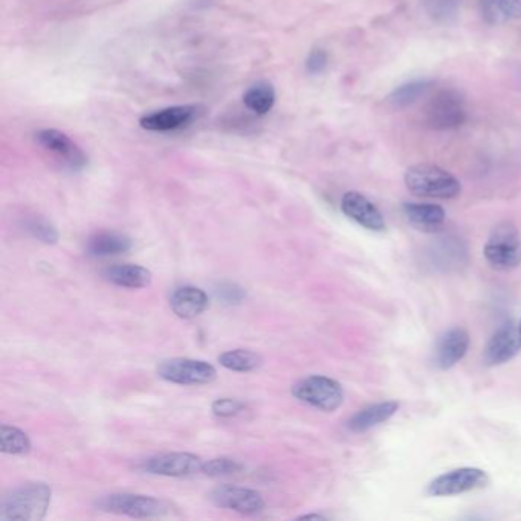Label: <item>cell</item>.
<instances>
[{"label": "cell", "instance_id": "6da1fadb", "mask_svg": "<svg viewBox=\"0 0 521 521\" xmlns=\"http://www.w3.org/2000/svg\"><path fill=\"white\" fill-rule=\"evenodd\" d=\"M53 490L42 482L21 484L0 503V521H38L46 516Z\"/></svg>", "mask_w": 521, "mask_h": 521}, {"label": "cell", "instance_id": "7a4b0ae2", "mask_svg": "<svg viewBox=\"0 0 521 521\" xmlns=\"http://www.w3.org/2000/svg\"><path fill=\"white\" fill-rule=\"evenodd\" d=\"M407 189L413 195L421 197H432V199H454L460 195L462 184L460 181L434 164H416L407 170Z\"/></svg>", "mask_w": 521, "mask_h": 521}, {"label": "cell", "instance_id": "3957f363", "mask_svg": "<svg viewBox=\"0 0 521 521\" xmlns=\"http://www.w3.org/2000/svg\"><path fill=\"white\" fill-rule=\"evenodd\" d=\"M468 120V109L462 94L456 89H441L430 97L422 111V122L436 132L456 130Z\"/></svg>", "mask_w": 521, "mask_h": 521}, {"label": "cell", "instance_id": "277c9868", "mask_svg": "<svg viewBox=\"0 0 521 521\" xmlns=\"http://www.w3.org/2000/svg\"><path fill=\"white\" fill-rule=\"evenodd\" d=\"M486 262L497 271H512L521 265V236L512 222L495 225L483 248Z\"/></svg>", "mask_w": 521, "mask_h": 521}, {"label": "cell", "instance_id": "5b68a950", "mask_svg": "<svg viewBox=\"0 0 521 521\" xmlns=\"http://www.w3.org/2000/svg\"><path fill=\"white\" fill-rule=\"evenodd\" d=\"M290 391L295 399L326 413L338 410L344 402L341 384L323 374H312L300 379L297 384L292 385Z\"/></svg>", "mask_w": 521, "mask_h": 521}, {"label": "cell", "instance_id": "8992f818", "mask_svg": "<svg viewBox=\"0 0 521 521\" xmlns=\"http://www.w3.org/2000/svg\"><path fill=\"white\" fill-rule=\"evenodd\" d=\"M95 506L103 512L133 518H153L165 516L169 512V505L156 497L129 492L105 495L95 501Z\"/></svg>", "mask_w": 521, "mask_h": 521}, {"label": "cell", "instance_id": "52a82bcc", "mask_svg": "<svg viewBox=\"0 0 521 521\" xmlns=\"http://www.w3.org/2000/svg\"><path fill=\"white\" fill-rule=\"evenodd\" d=\"M156 374L172 384L204 385L216 379L217 370L204 359L170 358L158 364Z\"/></svg>", "mask_w": 521, "mask_h": 521}, {"label": "cell", "instance_id": "ba28073f", "mask_svg": "<svg viewBox=\"0 0 521 521\" xmlns=\"http://www.w3.org/2000/svg\"><path fill=\"white\" fill-rule=\"evenodd\" d=\"M490 483L488 474L480 468H458L437 475L426 486V494L432 497H451L471 491L482 490Z\"/></svg>", "mask_w": 521, "mask_h": 521}, {"label": "cell", "instance_id": "9c48e42d", "mask_svg": "<svg viewBox=\"0 0 521 521\" xmlns=\"http://www.w3.org/2000/svg\"><path fill=\"white\" fill-rule=\"evenodd\" d=\"M204 460L193 453H165L142 460L139 469L142 473L161 475V477H191L202 474Z\"/></svg>", "mask_w": 521, "mask_h": 521}, {"label": "cell", "instance_id": "30bf717a", "mask_svg": "<svg viewBox=\"0 0 521 521\" xmlns=\"http://www.w3.org/2000/svg\"><path fill=\"white\" fill-rule=\"evenodd\" d=\"M210 500L221 509L239 512L243 516H256L265 509L264 495L258 491L232 484H222L211 491Z\"/></svg>", "mask_w": 521, "mask_h": 521}, {"label": "cell", "instance_id": "8fae6325", "mask_svg": "<svg viewBox=\"0 0 521 521\" xmlns=\"http://www.w3.org/2000/svg\"><path fill=\"white\" fill-rule=\"evenodd\" d=\"M521 352V329L517 323H506L495 331L483 352L484 364L497 367L509 363Z\"/></svg>", "mask_w": 521, "mask_h": 521}, {"label": "cell", "instance_id": "7c38bea8", "mask_svg": "<svg viewBox=\"0 0 521 521\" xmlns=\"http://www.w3.org/2000/svg\"><path fill=\"white\" fill-rule=\"evenodd\" d=\"M199 115V107L195 105H181L165 107L161 111L152 112L139 120L144 130L148 132H172L187 127Z\"/></svg>", "mask_w": 521, "mask_h": 521}, {"label": "cell", "instance_id": "4fadbf2b", "mask_svg": "<svg viewBox=\"0 0 521 521\" xmlns=\"http://www.w3.org/2000/svg\"><path fill=\"white\" fill-rule=\"evenodd\" d=\"M341 211L350 221L369 231L382 232L385 221L382 213L374 202L358 191H348L342 196Z\"/></svg>", "mask_w": 521, "mask_h": 521}, {"label": "cell", "instance_id": "5bb4252c", "mask_svg": "<svg viewBox=\"0 0 521 521\" xmlns=\"http://www.w3.org/2000/svg\"><path fill=\"white\" fill-rule=\"evenodd\" d=\"M36 141L45 150L57 156L64 165H68L69 169L80 170L85 167V153L80 150L79 146L66 133L55 129H43L36 133Z\"/></svg>", "mask_w": 521, "mask_h": 521}, {"label": "cell", "instance_id": "9a60e30c", "mask_svg": "<svg viewBox=\"0 0 521 521\" xmlns=\"http://www.w3.org/2000/svg\"><path fill=\"white\" fill-rule=\"evenodd\" d=\"M469 333L464 327H453L437 340L433 363L437 369L448 370L464 359L469 349Z\"/></svg>", "mask_w": 521, "mask_h": 521}, {"label": "cell", "instance_id": "2e32d148", "mask_svg": "<svg viewBox=\"0 0 521 521\" xmlns=\"http://www.w3.org/2000/svg\"><path fill=\"white\" fill-rule=\"evenodd\" d=\"M210 305L206 290L196 286H181L170 297V307L182 320H193L206 311Z\"/></svg>", "mask_w": 521, "mask_h": 521}, {"label": "cell", "instance_id": "e0dca14e", "mask_svg": "<svg viewBox=\"0 0 521 521\" xmlns=\"http://www.w3.org/2000/svg\"><path fill=\"white\" fill-rule=\"evenodd\" d=\"M398 410H399V404L396 400H385V402L364 407L349 419L348 428L352 433L370 432L374 426L390 421Z\"/></svg>", "mask_w": 521, "mask_h": 521}, {"label": "cell", "instance_id": "ac0fdd59", "mask_svg": "<svg viewBox=\"0 0 521 521\" xmlns=\"http://www.w3.org/2000/svg\"><path fill=\"white\" fill-rule=\"evenodd\" d=\"M402 211L406 214L407 221L421 231H439V230H442L445 222H447V211L437 204L406 202L402 206Z\"/></svg>", "mask_w": 521, "mask_h": 521}, {"label": "cell", "instance_id": "d6986e66", "mask_svg": "<svg viewBox=\"0 0 521 521\" xmlns=\"http://www.w3.org/2000/svg\"><path fill=\"white\" fill-rule=\"evenodd\" d=\"M105 277L120 288L127 290H142L152 284L153 275L147 268L139 265H115L105 271Z\"/></svg>", "mask_w": 521, "mask_h": 521}, {"label": "cell", "instance_id": "ffe728a7", "mask_svg": "<svg viewBox=\"0 0 521 521\" xmlns=\"http://www.w3.org/2000/svg\"><path fill=\"white\" fill-rule=\"evenodd\" d=\"M479 6L482 19L490 27L521 21V0H480Z\"/></svg>", "mask_w": 521, "mask_h": 521}, {"label": "cell", "instance_id": "44dd1931", "mask_svg": "<svg viewBox=\"0 0 521 521\" xmlns=\"http://www.w3.org/2000/svg\"><path fill=\"white\" fill-rule=\"evenodd\" d=\"M132 248V239L122 232H97L88 240V254L94 257H109L124 254Z\"/></svg>", "mask_w": 521, "mask_h": 521}, {"label": "cell", "instance_id": "7402d4cb", "mask_svg": "<svg viewBox=\"0 0 521 521\" xmlns=\"http://www.w3.org/2000/svg\"><path fill=\"white\" fill-rule=\"evenodd\" d=\"M432 89V80H413L391 90V94L387 97V101L393 109H407L422 98H425Z\"/></svg>", "mask_w": 521, "mask_h": 521}, {"label": "cell", "instance_id": "603a6c76", "mask_svg": "<svg viewBox=\"0 0 521 521\" xmlns=\"http://www.w3.org/2000/svg\"><path fill=\"white\" fill-rule=\"evenodd\" d=\"M219 363H221L222 367L231 370V372L248 374V372L257 370L264 363V359L253 350L234 349V350H227V352L219 355Z\"/></svg>", "mask_w": 521, "mask_h": 521}, {"label": "cell", "instance_id": "cb8c5ba5", "mask_svg": "<svg viewBox=\"0 0 521 521\" xmlns=\"http://www.w3.org/2000/svg\"><path fill=\"white\" fill-rule=\"evenodd\" d=\"M275 90L273 86L266 81H260L257 85L251 86L243 95V105L247 109L257 113V115H266L273 111L275 105Z\"/></svg>", "mask_w": 521, "mask_h": 521}, {"label": "cell", "instance_id": "d4e9b609", "mask_svg": "<svg viewBox=\"0 0 521 521\" xmlns=\"http://www.w3.org/2000/svg\"><path fill=\"white\" fill-rule=\"evenodd\" d=\"M31 439L21 428L13 425L0 426V451L11 456H25L31 451Z\"/></svg>", "mask_w": 521, "mask_h": 521}, {"label": "cell", "instance_id": "484cf974", "mask_svg": "<svg viewBox=\"0 0 521 521\" xmlns=\"http://www.w3.org/2000/svg\"><path fill=\"white\" fill-rule=\"evenodd\" d=\"M462 0H424V10L437 25H451L458 21Z\"/></svg>", "mask_w": 521, "mask_h": 521}, {"label": "cell", "instance_id": "4316f807", "mask_svg": "<svg viewBox=\"0 0 521 521\" xmlns=\"http://www.w3.org/2000/svg\"><path fill=\"white\" fill-rule=\"evenodd\" d=\"M23 227L34 239L46 245H54L58 242V232L51 222L42 216L28 217L23 222Z\"/></svg>", "mask_w": 521, "mask_h": 521}, {"label": "cell", "instance_id": "83f0119b", "mask_svg": "<svg viewBox=\"0 0 521 521\" xmlns=\"http://www.w3.org/2000/svg\"><path fill=\"white\" fill-rule=\"evenodd\" d=\"M243 465L231 458H211L204 462V468L202 474H206L208 477H223V475H231L242 471Z\"/></svg>", "mask_w": 521, "mask_h": 521}, {"label": "cell", "instance_id": "f1b7e54d", "mask_svg": "<svg viewBox=\"0 0 521 521\" xmlns=\"http://www.w3.org/2000/svg\"><path fill=\"white\" fill-rule=\"evenodd\" d=\"M245 410V404L242 400L232 399V398H219L211 404V411L213 415L221 419H228V417L237 416Z\"/></svg>", "mask_w": 521, "mask_h": 521}, {"label": "cell", "instance_id": "f546056e", "mask_svg": "<svg viewBox=\"0 0 521 521\" xmlns=\"http://www.w3.org/2000/svg\"><path fill=\"white\" fill-rule=\"evenodd\" d=\"M329 66V55L324 49H314L306 58V71L311 75H322Z\"/></svg>", "mask_w": 521, "mask_h": 521}, {"label": "cell", "instance_id": "4dcf8cb0", "mask_svg": "<svg viewBox=\"0 0 521 521\" xmlns=\"http://www.w3.org/2000/svg\"><path fill=\"white\" fill-rule=\"evenodd\" d=\"M307 518H316V520H326V517L320 516V514H306V516L300 517V520H307Z\"/></svg>", "mask_w": 521, "mask_h": 521}, {"label": "cell", "instance_id": "1f68e13d", "mask_svg": "<svg viewBox=\"0 0 521 521\" xmlns=\"http://www.w3.org/2000/svg\"><path fill=\"white\" fill-rule=\"evenodd\" d=\"M518 324H520V329H521V320H520V323H518Z\"/></svg>", "mask_w": 521, "mask_h": 521}]
</instances>
